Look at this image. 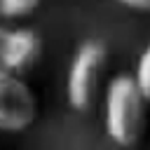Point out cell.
<instances>
[{
    "label": "cell",
    "mask_w": 150,
    "mask_h": 150,
    "mask_svg": "<svg viewBox=\"0 0 150 150\" xmlns=\"http://www.w3.org/2000/svg\"><path fill=\"white\" fill-rule=\"evenodd\" d=\"M145 105L134 75L117 73L108 80L103 91V131L105 136L120 145L131 148L145 127Z\"/></svg>",
    "instance_id": "6da1fadb"
},
{
    "label": "cell",
    "mask_w": 150,
    "mask_h": 150,
    "mask_svg": "<svg viewBox=\"0 0 150 150\" xmlns=\"http://www.w3.org/2000/svg\"><path fill=\"white\" fill-rule=\"evenodd\" d=\"M105 56V45L98 40H87L75 49L66 73V101L73 110L87 112L91 108Z\"/></svg>",
    "instance_id": "7a4b0ae2"
},
{
    "label": "cell",
    "mask_w": 150,
    "mask_h": 150,
    "mask_svg": "<svg viewBox=\"0 0 150 150\" xmlns=\"http://www.w3.org/2000/svg\"><path fill=\"white\" fill-rule=\"evenodd\" d=\"M38 117V101L26 80L0 68V131H26Z\"/></svg>",
    "instance_id": "3957f363"
},
{
    "label": "cell",
    "mask_w": 150,
    "mask_h": 150,
    "mask_svg": "<svg viewBox=\"0 0 150 150\" xmlns=\"http://www.w3.org/2000/svg\"><path fill=\"white\" fill-rule=\"evenodd\" d=\"M40 56V35L33 28H5L0 40V68L21 75Z\"/></svg>",
    "instance_id": "277c9868"
},
{
    "label": "cell",
    "mask_w": 150,
    "mask_h": 150,
    "mask_svg": "<svg viewBox=\"0 0 150 150\" xmlns=\"http://www.w3.org/2000/svg\"><path fill=\"white\" fill-rule=\"evenodd\" d=\"M40 7V0H0V19L14 21L30 16Z\"/></svg>",
    "instance_id": "5b68a950"
},
{
    "label": "cell",
    "mask_w": 150,
    "mask_h": 150,
    "mask_svg": "<svg viewBox=\"0 0 150 150\" xmlns=\"http://www.w3.org/2000/svg\"><path fill=\"white\" fill-rule=\"evenodd\" d=\"M134 80L143 94V98L150 103V42L145 45V49L141 52L138 56V63H136V73H134Z\"/></svg>",
    "instance_id": "8992f818"
},
{
    "label": "cell",
    "mask_w": 150,
    "mask_h": 150,
    "mask_svg": "<svg viewBox=\"0 0 150 150\" xmlns=\"http://www.w3.org/2000/svg\"><path fill=\"white\" fill-rule=\"evenodd\" d=\"M127 9H134V12H150V0H112Z\"/></svg>",
    "instance_id": "52a82bcc"
},
{
    "label": "cell",
    "mask_w": 150,
    "mask_h": 150,
    "mask_svg": "<svg viewBox=\"0 0 150 150\" xmlns=\"http://www.w3.org/2000/svg\"><path fill=\"white\" fill-rule=\"evenodd\" d=\"M2 35H5V28H2V26H0V40H2Z\"/></svg>",
    "instance_id": "ba28073f"
}]
</instances>
